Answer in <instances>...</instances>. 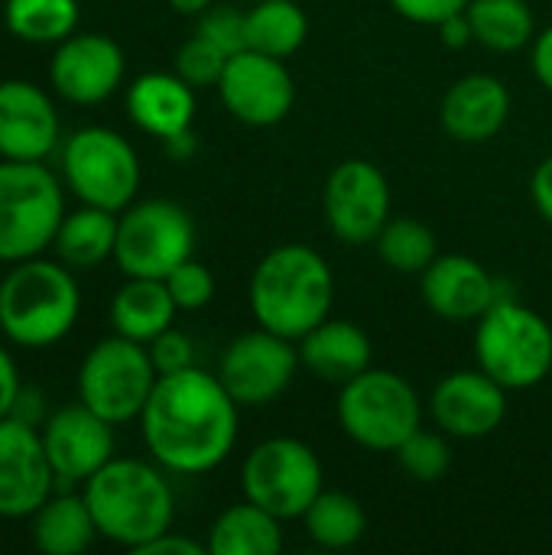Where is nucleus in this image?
Returning a JSON list of instances; mask_svg holds the SVG:
<instances>
[{
  "label": "nucleus",
  "instance_id": "obj_1",
  "mask_svg": "<svg viewBox=\"0 0 552 555\" xmlns=\"http://www.w3.org/2000/svg\"><path fill=\"white\" fill-rule=\"evenodd\" d=\"M238 410L218 374L202 367L163 374L140 413L146 452L172 475L215 472L234 452Z\"/></svg>",
  "mask_w": 552,
  "mask_h": 555
},
{
  "label": "nucleus",
  "instance_id": "obj_2",
  "mask_svg": "<svg viewBox=\"0 0 552 555\" xmlns=\"http://www.w3.org/2000/svg\"><path fill=\"white\" fill-rule=\"evenodd\" d=\"M335 276L329 260L306 244L273 247L251 276V312L260 328L299 341L329 319Z\"/></svg>",
  "mask_w": 552,
  "mask_h": 555
},
{
  "label": "nucleus",
  "instance_id": "obj_3",
  "mask_svg": "<svg viewBox=\"0 0 552 555\" xmlns=\"http://www.w3.org/2000/svg\"><path fill=\"white\" fill-rule=\"evenodd\" d=\"M81 494L94 517L98 537L133 553L172 530L176 498L166 475L150 462L111 459L85 481Z\"/></svg>",
  "mask_w": 552,
  "mask_h": 555
},
{
  "label": "nucleus",
  "instance_id": "obj_4",
  "mask_svg": "<svg viewBox=\"0 0 552 555\" xmlns=\"http://www.w3.org/2000/svg\"><path fill=\"white\" fill-rule=\"evenodd\" d=\"M81 293L59 257H29L0 280V332L16 348H52L78 322Z\"/></svg>",
  "mask_w": 552,
  "mask_h": 555
},
{
  "label": "nucleus",
  "instance_id": "obj_5",
  "mask_svg": "<svg viewBox=\"0 0 552 555\" xmlns=\"http://www.w3.org/2000/svg\"><path fill=\"white\" fill-rule=\"evenodd\" d=\"M65 218V185L42 163L0 159V263H20L52 247Z\"/></svg>",
  "mask_w": 552,
  "mask_h": 555
},
{
  "label": "nucleus",
  "instance_id": "obj_6",
  "mask_svg": "<svg viewBox=\"0 0 552 555\" xmlns=\"http://www.w3.org/2000/svg\"><path fill=\"white\" fill-rule=\"evenodd\" d=\"M475 358L508 390H530L552 371L550 322L530 306L501 296L475 328Z\"/></svg>",
  "mask_w": 552,
  "mask_h": 555
},
{
  "label": "nucleus",
  "instance_id": "obj_7",
  "mask_svg": "<svg viewBox=\"0 0 552 555\" xmlns=\"http://www.w3.org/2000/svg\"><path fill=\"white\" fill-rule=\"evenodd\" d=\"M62 179L81 205L124 211L140 192V156L111 127H81L62 143Z\"/></svg>",
  "mask_w": 552,
  "mask_h": 555
},
{
  "label": "nucleus",
  "instance_id": "obj_8",
  "mask_svg": "<svg viewBox=\"0 0 552 555\" xmlns=\"http://www.w3.org/2000/svg\"><path fill=\"white\" fill-rule=\"evenodd\" d=\"M423 406L413 384L394 371H364L342 384L338 423L358 446L371 452H397L420 429Z\"/></svg>",
  "mask_w": 552,
  "mask_h": 555
},
{
  "label": "nucleus",
  "instance_id": "obj_9",
  "mask_svg": "<svg viewBox=\"0 0 552 555\" xmlns=\"http://www.w3.org/2000/svg\"><path fill=\"white\" fill-rule=\"evenodd\" d=\"M156 380L159 374L146 345L114 332L85 354L78 367V400L111 426H120L140 420Z\"/></svg>",
  "mask_w": 552,
  "mask_h": 555
},
{
  "label": "nucleus",
  "instance_id": "obj_10",
  "mask_svg": "<svg viewBox=\"0 0 552 555\" xmlns=\"http://www.w3.org/2000/svg\"><path fill=\"white\" fill-rule=\"evenodd\" d=\"M195 250L189 211L169 198H143L117 215L114 260L124 276L166 280Z\"/></svg>",
  "mask_w": 552,
  "mask_h": 555
},
{
  "label": "nucleus",
  "instance_id": "obj_11",
  "mask_svg": "<svg viewBox=\"0 0 552 555\" xmlns=\"http://www.w3.org/2000/svg\"><path fill=\"white\" fill-rule=\"evenodd\" d=\"M244 498L280 520H296L325 491L319 455L290 436L260 442L241 468Z\"/></svg>",
  "mask_w": 552,
  "mask_h": 555
},
{
  "label": "nucleus",
  "instance_id": "obj_12",
  "mask_svg": "<svg viewBox=\"0 0 552 555\" xmlns=\"http://www.w3.org/2000/svg\"><path fill=\"white\" fill-rule=\"evenodd\" d=\"M299 364V348H293L290 338L257 328L224 348L218 380L238 406H267L283 397Z\"/></svg>",
  "mask_w": 552,
  "mask_h": 555
},
{
  "label": "nucleus",
  "instance_id": "obj_13",
  "mask_svg": "<svg viewBox=\"0 0 552 555\" xmlns=\"http://www.w3.org/2000/svg\"><path fill=\"white\" fill-rule=\"evenodd\" d=\"M325 221L332 234L351 247L377 241L390 221V185L387 176L368 159H345L325 182Z\"/></svg>",
  "mask_w": 552,
  "mask_h": 555
},
{
  "label": "nucleus",
  "instance_id": "obj_14",
  "mask_svg": "<svg viewBox=\"0 0 552 555\" xmlns=\"http://www.w3.org/2000/svg\"><path fill=\"white\" fill-rule=\"evenodd\" d=\"M221 104L247 127H273L280 124L293 101L296 85L286 68V59H273L254 49H241L228 59L224 75L218 81Z\"/></svg>",
  "mask_w": 552,
  "mask_h": 555
},
{
  "label": "nucleus",
  "instance_id": "obj_15",
  "mask_svg": "<svg viewBox=\"0 0 552 555\" xmlns=\"http://www.w3.org/2000/svg\"><path fill=\"white\" fill-rule=\"evenodd\" d=\"M55 488V472L49 465L39 426L13 416L0 420V517L29 520Z\"/></svg>",
  "mask_w": 552,
  "mask_h": 555
},
{
  "label": "nucleus",
  "instance_id": "obj_16",
  "mask_svg": "<svg viewBox=\"0 0 552 555\" xmlns=\"http://www.w3.org/2000/svg\"><path fill=\"white\" fill-rule=\"evenodd\" d=\"M127 72L124 49L104 33H72L62 39L49 62V81L59 98L91 107L107 101Z\"/></svg>",
  "mask_w": 552,
  "mask_h": 555
},
{
  "label": "nucleus",
  "instance_id": "obj_17",
  "mask_svg": "<svg viewBox=\"0 0 552 555\" xmlns=\"http://www.w3.org/2000/svg\"><path fill=\"white\" fill-rule=\"evenodd\" d=\"M39 433L59 488L85 485L98 468L114 459V426L94 410H88L81 400L46 416Z\"/></svg>",
  "mask_w": 552,
  "mask_h": 555
},
{
  "label": "nucleus",
  "instance_id": "obj_18",
  "mask_svg": "<svg viewBox=\"0 0 552 555\" xmlns=\"http://www.w3.org/2000/svg\"><path fill=\"white\" fill-rule=\"evenodd\" d=\"M433 420L446 436L455 439H485L508 416V387H501L491 374L455 371L442 377L429 397Z\"/></svg>",
  "mask_w": 552,
  "mask_h": 555
},
{
  "label": "nucleus",
  "instance_id": "obj_19",
  "mask_svg": "<svg viewBox=\"0 0 552 555\" xmlns=\"http://www.w3.org/2000/svg\"><path fill=\"white\" fill-rule=\"evenodd\" d=\"M59 111L39 85L0 81V159L42 163L59 146Z\"/></svg>",
  "mask_w": 552,
  "mask_h": 555
},
{
  "label": "nucleus",
  "instance_id": "obj_20",
  "mask_svg": "<svg viewBox=\"0 0 552 555\" xmlns=\"http://www.w3.org/2000/svg\"><path fill=\"white\" fill-rule=\"evenodd\" d=\"M420 286L426 306L446 322H478L501 299L498 280L465 254L436 257L420 273Z\"/></svg>",
  "mask_w": 552,
  "mask_h": 555
},
{
  "label": "nucleus",
  "instance_id": "obj_21",
  "mask_svg": "<svg viewBox=\"0 0 552 555\" xmlns=\"http://www.w3.org/2000/svg\"><path fill=\"white\" fill-rule=\"evenodd\" d=\"M511 117V91L495 75H465L459 78L439 107V120L452 140L485 143L501 133Z\"/></svg>",
  "mask_w": 552,
  "mask_h": 555
},
{
  "label": "nucleus",
  "instance_id": "obj_22",
  "mask_svg": "<svg viewBox=\"0 0 552 555\" xmlns=\"http://www.w3.org/2000/svg\"><path fill=\"white\" fill-rule=\"evenodd\" d=\"M127 114L143 133L169 140L192 130L195 88L176 72H146L127 88Z\"/></svg>",
  "mask_w": 552,
  "mask_h": 555
},
{
  "label": "nucleus",
  "instance_id": "obj_23",
  "mask_svg": "<svg viewBox=\"0 0 552 555\" xmlns=\"http://www.w3.org/2000/svg\"><path fill=\"white\" fill-rule=\"evenodd\" d=\"M299 361L329 384H348L371 367V338L355 322L325 319L299 338Z\"/></svg>",
  "mask_w": 552,
  "mask_h": 555
},
{
  "label": "nucleus",
  "instance_id": "obj_24",
  "mask_svg": "<svg viewBox=\"0 0 552 555\" xmlns=\"http://www.w3.org/2000/svg\"><path fill=\"white\" fill-rule=\"evenodd\" d=\"M176 302L166 289V280L127 276V283L111 299V325L117 335L150 345L159 332L172 328Z\"/></svg>",
  "mask_w": 552,
  "mask_h": 555
},
{
  "label": "nucleus",
  "instance_id": "obj_25",
  "mask_svg": "<svg viewBox=\"0 0 552 555\" xmlns=\"http://www.w3.org/2000/svg\"><path fill=\"white\" fill-rule=\"evenodd\" d=\"M33 546L46 555H81L98 537L94 517L85 504V494L52 491V498L29 517Z\"/></svg>",
  "mask_w": 552,
  "mask_h": 555
},
{
  "label": "nucleus",
  "instance_id": "obj_26",
  "mask_svg": "<svg viewBox=\"0 0 552 555\" xmlns=\"http://www.w3.org/2000/svg\"><path fill=\"white\" fill-rule=\"evenodd\" d=\"M117 247V211L81 205L75 211H65L52 250L55 257L72 270H91L114 257Z\"/></svg>",
  "mask_w": 552,
  "mask_h": 555
},
{
  "label": "nucleus",
  "instance_id": "obj_27",
  "mask_svg": "<svg viewBox=\"0 0 552 555\" xmlns=\"http://www.w3.org/2000/svg\"><path fill=\"white\" fill-rule=\"evenodd\" d=\"M280 517L257 507L244 498V504L228 507L208 533V553L215 555H277L283 550Z\"/></svg>",
  "mask_w": 552,
  "mask_h": 555
},
{
  "label": "nucleus",
  "instance_id": "obj_28",
  "mask_svg": "<svg viewBox=\"0 0 552 555\" xmlns=\"http://www.w3.org/2000/svg\"><path fill=\"white\" fill-rule=\"evenodd\" d=\"M309 36V20L296 0H254L244 13V39L247 49L290 59Z\"/></svg>",
  "mask_w": 552,
  "mask_h": 555
},
{
  "label": "nucleus",
  "instance_id": "obj_29",
  "mask_svg": "<svg viewBox=\"0 0 552 555\" xmlns=\"http://www.w3.org/2000/svg\"><path fill=\"white\" fill-rule=\"evenodd\" d=\"M468 20L475 42L491 52H517L534 42L537 23L527 0H472Z\"/></svg>",
  "mask_w": 552,
  "mask_h": 555
},
{
  "label": "nucleus",
  "instance_id": "obj_30",
  "mask_svg": "<svg viewBox=\"0 0 552 555\" xmlns=\"http://www.w3.org/2000/svg\"><path fill=\"white\" fill-rule=\"evenodd\" d=\"M306 533L322 550H351L368 533V514L345 491H322L303 514Z\"/></svg>",
  "mask_w": 552,
  "mask_h": 555
},
{
  "label": "nucleus",
  "instance_id": "obj_31",
  "mask_svg": "<svg viewBox=\"0 0 552 555\" xmlns=\"http://www.w3.org/2000/svg\"><path fill=\"white\" fill-rule=\"evenodd\" d=\"M3 23L20 42L59 46L78 29V0H7Z\"/></svg>",
  "mask_w": 552,
  "mask_h": 555
},
{
  "label": "nucleus",
  "instance_id": "obj_32",
  "mask_svg": "<svg viewBox=\"0 0 552 555\" xmlns=\"http://www.w3.org/2000/svg\"><path fill=\"white\" fill-rule=\"evenodd\" d=\"M374 244H377L381 260L390 270L407 273V276L423 273L439 257L436 234L423 221H416V218H390Z\"/></svg>",
  "mask_w": 552,
  "mask_h": 555
},
{
  "label": "nucleus",
  "instance_id": "obj_33",
  "mask_svg": "<svg viewBox=\"0 0 552 555\" xmlns=\"http://www.w3.org/2000/svg\"><path fill=\"white\" fill-rule=\"evenodd\" d=\"M394 455H397L403 475H410L413 481H423V485L439 481L449 472V465H452V446H449L446 433L416 429L413 436H407L397 446Z\"/></svg>",
  "mask_w": 552,
  "mask_h": 555
},
{
  "label": "nucleus",
  "instance_id": "obj_34",
  "mask_svg": "<svg viewBox=\"0 0 552 555\" xmlns=\"http://www.w3.org/2000/svg\"><path fill=\"white\" fill-rule=\"evenodd\" d=\"M228 59H231L228 52H221L211 39H205V36L195 33L176 52V75L185 78L192 88H211V85L218 88Z\"/></svg>",
  "mask_w": 552,
  "mask_h": 555
},
{
  "label": "nucleus",
  "instance_id": "obj_35",
  "mask_svg": "<svg viewBox=\"0 0 552 555\" xmlns=\"http://www.w3.org/2000/svg\"><path fill=\"white\" fill-rule=\"evenodd\" d=\"M166 289L176 302L179 312H195L205 309L215 296V280L208 273L205 263H198L195 257L182 260L169 276H166Z\"/></svg>",
  "mask_w": 552,
  "mask_h": 555
},
{
  "label": "nucleus",
  "instance_id": "obj_36",
  "mask_svg": "<svg viewBox=\"0 0 552 555\" xmlns=\"http://www.w3.org/2000/svg\"><path fill=\"white\" fill-rule=\"evenodd\" d=\"M198 36L211 39L221 52L234 55L241 49H247V39H244V13H238L234 7H208L202 16H198Z\"/></svg>",
  "mask_w": 552,
  "mask_h": 555
},
{
  "label": "nucleus",
  "instance_id": "obj_37",
  "mask_svg": "<svg viewBox=\"0 0 552 555\" xmlns=\"http://www.w3.org/2000/svg\"><path fill=\"white\" fill-rule=\"evenodd\" d=\"M146 351H150V361H153V367H156L159 377H163V374H179V371H185V367H195L192 338L182 335L179 328L159 332V335L146 345Z\"/></svg>",
  "mask_w": 552,
  "mask_h": 555
},
{
  "label": "nucleus",
  "instance_id": "obj_38",
  "mask_svg": "<svg viewBox=\"0 0 552 555\" xmlns=\"http://www.w3.org/2000/svg\"><path fill=\"white\" fill-rule=\"evenodd\" d=\"M472 0H390V7L410 20V23H423V26H439L455 13H465Z\"/></svg>",
  "mask_w": 552,
  "mask_h": 555
},
{
  "label": "nucleus",
  "instance_id": "obj_39",
  "mask_svg": "<svg viewBox=\"0 0 552 555\" xmlns=\"http://www.w3.org/2000/svg\"><path fill=\"white\" fill-rule=\"evenodd\" d=\"M20 390H23V380H20L16 361L7 348H0V420H7L13 413Z\"/></svg>",
  "mask_w": 552,
  "mask_h": 555
},
{
  "label": "nucleus",
  "instance_id": "obj_40",
  "mask_svg": "<svg viewBox=\"0 0 552 555\" xmlns=\"http://www.w3.org/2000/svg\"><path fill=\"white\" fill-rule=\"evenodd\" d=\"M205 550L195 543V540H189V537H179V533H172V530H166L163 537H156V540H150L146 546H140L137 555H202Z\"/></svg>",
  "mask_w": 552,
  "mask_h": 555
},
{
  "label": "nucleus",
  "instance_id": "obj_41",
  "mask_svg": "<svg viewBox=\"0 0 552 555\" xmlns=\"http://www.w3.org/2000/svg\"><path fill=\"white\" fill-rule=\"evenodd\" d=\"M530 46H534L530 49L534 75H537V81L552 94V26H547L543 33H537Z\"/></svg>",
  "mask_w": 552,
  "mask_h": 555
},
{
  "label": "nucleus",
  "instance_id": "obj_42",
  "mask_svg": "<svg viewBox=\"0 0 552 555\" xmlns=\"http://www.w3.org/2000/svg\"><path fill=\"white\" fill-rule=\"evenodd\" d=\"M530 192H534V205L537 211L552 224V156H547L537 172H534V182H530Z\"/></svg>",
  "mask_w": 552,
  "mask_h": 555
},
{
  "label": "nucleus",
  "instance_id": "obj_43",
  "mask_svg": "<svg viewBox=\"0 0 552 555\" xmlns=\"http://www.w3.org/2000/svg\"><path fill=\"white\" fill-rule=\"evenodd\" d=\"M436 29H439V39H442V46H449V49H465V46L475 39L468 13H455V16H449L446 23H439Z\"/></svg>",
  "mask_w": 552,
  "mask_h": 555
},
{
  "label": "nucleus",
  "instance_id": "obj_44",
  "mask_svg": "<svg viewBox=\"0 0 552 555\" xmlns=\"http://www.w3.org/2000/svg\"><path fill=\"white\" fill-rule=\"evenodd\" d=\"M42 413H46V403H42L39 390L23 387L10 416H13V420H20V423H29V426H42Z\"/></svg>",
  "mask_w": 552,
  "mask_h": 555
},
{
  "label": "nucleus",
  "instance_id": "obj_45",
  "mask_svg": "<svg viewBox=\"0 0 552 555\" xmlns=\"http://www.w3.org/2000/svg\"><path fill=\"white\" fill-rule=\"evenodd\" d=\"M163 146H166V153H169L172 159H189V156L195 153V133H192V130L176 133V137L163 140Z\"/></svg>",
  "mask_w": 552,
  "mask_h": 555
},
{
  "label": "nucleus",
  "instance_id": "obj_46",
  "mask_svg": "<svg viewBox=\"0 0 552 555\" xmlns=\"http://www.w3.org/2000/svg\"><path fill=\"white\" fill-rule=\"evenodd\" d=\"M215 0H169V7L182 16H202Z\"/></svg>",
  "mask_w": 552,
  "mask_h": 555
}]
</instances>
